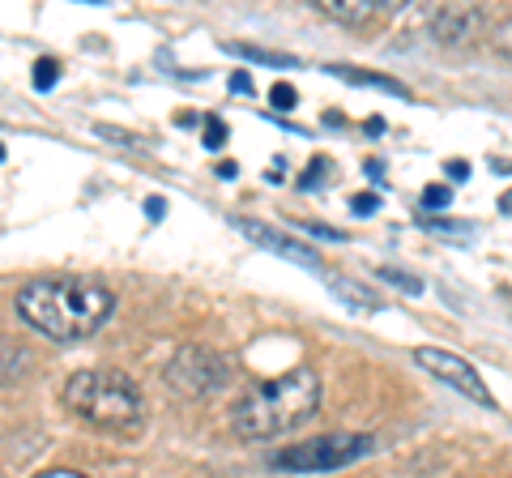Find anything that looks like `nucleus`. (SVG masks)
<instances>
[{
	"label": "nucleus",
	"mask_w": 512,
	"mask_h": 478,
	"mask_svg": "<svg viewBox=\"0 0 512 478\" xmlns=\"http://www.w3.org/2000/svg\"><path fill=\"white\" fill-rule=\"evenodd\" d=\"M380 278H389L393 286H402L406 295H419V291H423V282H414L410 274H402V269H380Z\"/></svg>",
	"instance_id": "f3484780"
},
{
	"label": "nucleus",
	"mask_w": 512,
	"mask_h": 478,
	"mask_svg": "<svg viewBox=\"0 0 512 478\" xmlns=\"http://www.w3.org/2000/svg\"><path fill=\"white\" fill-rule=\"evenodd\" d=\"M22 368H26V350L13 342H0V389L13 385L22 376Z\"/></svg>",
	"instance_id": "f8f14e48"
},
{
	"label": "nucleus",
	"mask_w": 512,
	"mask_h": 478,
	"mask_svg": "<svg viewBox=\"0 0 512 478\" xmlns=\"http://www.w3.org/2000/svg\"><path fill=\"white\" fill-rule=\"evenodd\" d=\"M39 478H86V474H77V470H47V474H39Z\"/></svg>",
	"instance_id": "5701e85b"
},
{
	"label": "nucleus",
	"mask_w": 512,
	"mask_h": 478,
	"mask_svg": "<svg viewBox=\"0 0 512 478\" xmlns=\"http://www.w3.org/2000/svg\"><path fill=\"white\" fill-rule=\"evenodd\" d=\"M222 141H227V124H222L218 116H210V120H205V146L218 150Z\"/></svg>",
	"instance_id": "6ab92c4d"
},
{
	"label": "nucleus",
	"mask_w": 512,
	"mask_h": 478,
	"mask_svg": "<svg viewBox=\"0 0 512 478\" xmlns=\"http://www.w3.org/2000/svg\"><path fill=\"white\" fill-rule=\"evenodd\" d=\"M448 201H453V193H448L444 184H427L423 188V205H427V210H444Z\"/></svg>",
	"instance_id": "dca6fc26"
},
{
	"label": "nucleus",
	"mask_w": 512,
	"mask_h": 478,
	"mask_svg": "<svg viewBox=\"0 0 512 478\" xmlns=\"http://www.w3.org/2000/svg\"><path fill=\"white\" fill-rule=\"evenodd\" d=\"M320 406V380L312 368H291L282 376L256 380L231 406V427L239 440H278L308 423Z\"/></svg>",
	"instance_id": "f03ea898"
},
{
	"label": "nucleus",
	"mask_w": 512,
	"mask_h": 478,
	"mask_svg": "<svg viewBox=\"0 0 512 478\" xmlns=\"http://www.w3.org/2000/svg\"><path fill=\"white\" fill-rule=\"evenodd\" d=\"M56 77H60V65H56V60H39V65H35V86H39V90L56 86Z\"/></svg>",
	"instance_id": "a211bd4d"
},
{
	"label": "nucleus",
	"mask_w": 512,
	"mask_h": 478,
	"mask_svg": "<svg viewBox=\"0 0 512 478\" xmlns=\"http://www.w3.org/2000/svg\"><path fill=\"white\" fill-rule=\"evenodd\" d=\"M269 103H274L278 111H291V107L299 103V94H295V86H291V82H278L274 90H269Z\"/></svg>",
	"instance_id": "2eb2a0df"
},
{
	"label": "nucleus",
	"mask_w": 512,
	"mask_h": 478,
	"mask_svg": "<svg viewBox=\"0 0 512 478\" xmlns=\"http://www.w3.org/2000/svg\"><path fill=\"white\" fill-rule=\"evenodd\" d=\"M329 73H338L342 82H350V86H376V90H389V94H406L402 86L393 82V77H376V73H367V69H346V65H329Z\"/></svg>",
	"instance_id": "9b49d317"
},
{
	"label": "nucleus",
	"mask_w": 512,
	"mask_h": 478,
	"mask_svg": "<svg viewBox=\"0 0 512 478\" xmlns=\"http://www.w3.org/2000/svg\"><path fill=\"white\" fill-rule=\"evenodd\" d=\"M414 363H419V368H427L436 380H444L448 389H457L461 397H470V402H478V406H495V397H491V389H487V380L474 372V363H466L461 355H453V350L419 346V350H414Z\"/></svg>",
	"instance_id": "423d86ee"
},
{
	"label": "nucleus",
	"mask_w": 512,
	"mask_h": 478,
	"mask_svg": "<svg viewBox=\"0 0 512 478\" xmlns=\"http://www.w3.org/2000/svg\"><path fill=\"white\" fill-rule=\"evenodd\" d=\"M227 376H231V359L210 346H180L167 363V385L184 397H210L227 385Z\"/></svg>",
	"instance_id": "39448f33"
},
{
	"label": "nucleus",
	"mask_w": 512,
	"mask_h": 478,
	"mask_svg": "<svg viewBox=\"0 0 512 478\" xmlns=\"http://www.w3.org/2000/svg\"><path fill=\"white\" fill-rule=\"evenodd\" d=\"M474 22H478V13H474V9H457V5H444V9L431 13V30H436V35H440L444 43L466 39Z\"/></svg>",
	"instance_id": "1a4fd4ad"
},
{
	"label": "nucleus",
	"mask_w": 512,
	"mask_h": 478,
	"mask_svg": "<svg viewBox=\"0 0 512 478\" xmlns=\"http://www.w3.org/2000/svg\"><path fill=\"white\" fill-rule=\"evenodd\" d=\"M325 282L346 299V304L367 308V312H376V308H380V295H376V291H367V286H359V282H346L342 274H325Z\"/></svg>",
	"instance_id": "9d476101"
},
{
	"label": "nucleus",
	"mask_w": 512,
	"mask_h": 478,
	"mask_svg": "<svg viewBox=\"0 0 512 478\" xmlns=\"http://www.w3.org/2000/svg\"><path fill=\"white\" fill-rule=\"evenodd\" d=\"M231 52L235 56H248V60H261V65H278V69H291L295 65V56L269 52V47H252V43H231Z\"/></svg>",
	"instance_id": "ddd939ff"
},
{
	"label": "nucleus",
	"mask_w": 512,
	"mask_h": 478,
	"mask_svg": "<svg viewBox=\"0 0 512 478\" xmlns=\"http://www.w3.org/2000/svg\"><path fill=\"white\" fill-rule=\"evenodd\" d=\"M312 5L316 13H325L329 22H342V26H363L384 9H397L393 0H312Z\"/></svg>",
	"instance_id": "6e6552de"
},
{
	"label": "nucleus",
	"mask_w": 512,
	"mask_h": 478,
	"mask_svg": "<svg viewBox=\"0 0 512 478\" xmlns=\"http://www.w3.org/2000/svg\"><path fill=\"white\" fill-rule=\"evenodd\" d=\"M427 231L436 235H448V239H470L474 235V222H440V218H423Z\"/></svg>",
	"instance_id": "4468645a"
},
{
	"label": "nucleus",
	"mask_w": 512,
	"mask_h": 478,
	"mask_svg": "<svg viewBox=\"0 0 512 478\" xmlns=\"http://www.w3.org/2000/svg\"><path fill=\"white\" fill-rule=\"evenodd\" d=\"M316 180H320V163H312V167H308V175H303V188H312Z\"/></svg>",
	"instance_id": "b1692460"
},
{
	"label": "nucleus",
	"mask_w": 512,
	"mask_h": 478,
	"mask_svg": "<svg viewBox=\"0 0 512 478\" xmlns=\"http://www.w3.org/2000/svg\"><path fill=\"white\" fill-rule=\"evenodd\" d=\"M376 440L372 436H355V432H329V436H312L303 444H291L269 457L274 470H291V474H325V470H342L355 461L372 457Z\"/></svg>",
	"instance_id": "20e7f679"
},
{
	"label": "nucleus",
	"mask_w": 512,
	"mask_h": 478,
	"mask_svg": "<svg viewBox=\"0 0 512 478\" xmlns=\"http://www.w3.org/2000/svg\"><path fill=\"white\" fill-rule=\"evenodd\" d=\"M500 210H504V214H512V193H504V201H500Z\"/></svg>",
	"instance_id": "393cba45"
},
{
	"label": "nucleus",
	"mask_w": 512,
	"mask_h": 478,
	"mask_svg": "<svg viewBox=\"0 0 512 478\" xmlns=\"http://www.w3.org/2000/svg\"><path fill=\"white\" fill-rule=\"evenodd\" d=\"M111 312H116V295L90 278H30L18 291V316L52 342H86L111 321Z\"/></svg>",
	"instance_id": "f257e3e1"
},
{
	"label": "nucleus",
	"mask_w": 512,
	"mask_h": 478,
	"mask_svg": "<svg viewBox=\"0 0 512 478\" xmlns=\"http://www.w3.org/2000/svg\"><path fill=\"white\" fill-rule=\"evenodd\" d=\"M0 158H5V150H0Z\"/></svg>",
	"instance_id": "a878e982"
},
{
	"label": "nucleus",
	"mask_w": 512,
	"mask_h": 478,
	"mask_svg": "<svg viewBox=\"0 0 512 478\" xmlns=\"http://www.w3.org/2000/svg\"><path fill=\"white\" fill-rule=\"evenodd\" d=\"M303 227H308L312 235H325V239H346L338 227H325V222H303Z\"/></svg>",
	"instance_id": "412c9836"
},
{
	"label": "nucleus",
	"mask_w": 512,
	"mask_h": 478,
	"mask_svg": "<svg viewBox=\"0 0 512 478\" xmlns=\"http://www.w3.org/2000/svg\"><path fill=\"white\" fill-rule=\"evenodd\" d=\"M60 397H64V410L77 414L90 427H103V432H137L146 423L141 389L124 372H107V368L77 372L69 376Z\"/></svg>",
	"instance_id": "7ed1b4c3"
},
{
	"label": "nucleus",
	"mask_w": 512,
	"mask_h": 478,
	"mask_svg": "<svg viewBox=\"0 0 512 478\" xmlns=\"http://www.w3.org/2000/svg\"><path fill=\"white\" fill-rule=\"evenodd\" d=\"M376 205H380V197H376V193H355V197H350V210H355L359 218L376 214Z\"/></svg>",
	"instance_id": "aec40b11"
},
{
	"label": "nucleus",
	"mask_w": 512,
	"mask_h": 478,
	"mask_svg": "<svg viewBox=\"0 0 512 478\" xmlns=\"http://www.w3.org/2000/svg\"><path fill=\"white\" fill-rule=\"evenodd\" d=\"M448 175H453V180H466V175H470V163H448Z\"/></svg>",
	"instance_id": "4be33fe9"
},
{
	"label": "nucleus",
	"mask_w": 512,
	"mask_h": 478,
	"mask_svg": "<svg viewBox=\"0 0 512 478\" xmlns=\"http://www.w3.org/2000/svg\"><path fill=\"white\" fill-rule=\"evenodd\" d=\"M231 227H235V231H244V235L252 239V244H261V248H269V252H278V257H286V261L308 265V269H320V257H316V252H312L308 244H299V239L274 231L269 222H256V218H231Z\"/></svg>",
	"instance_id": "0eeeda50"
}]
</instances>
